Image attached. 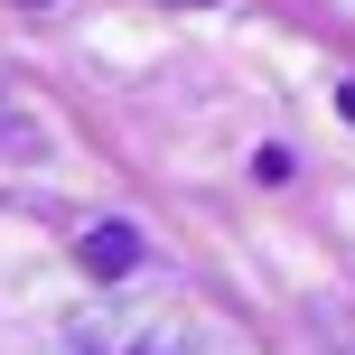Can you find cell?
Here are the masks:
<instances>
[{
    "label": "cell",
    "mask_w": 355,
    "mask_h": 355,
    "mask_svg": "<svg viewBox=\"0 0 355 355\" xmlns=\"http://www.w3.org/2000/svg\"><path fill=\"white\" fill-rule=\"evenodd\" d=\"M66 346L75 355H196L168 318H150V309H75Z\"/></svg>",
    "instance_id": "obj_1"
},
{
    "label": "cell",
    "mask_w": 355,
    "mask_h": 355,
    "mask_svg": "<svg viewBox=\"0 0 355 355\" xmlns=\"http://www.w3.org/2000/svg\"><path fill=\"white\" fill-rule=\"evenodd\" d=\"M75 252H85L94 281H122V271H141V234H131V225H94Z\"/></svg>",
    "instance_id": "obj_2"
},
{
    "label": "cell",
    "mask_w": 355,
    "mask_h": 355,
    "mask_svg": "<svg viewBox=\"0 0 355 355\" xmlns=\"http://www.w3.org/2000/svg\"><path fill=\"white\" fill-rule=\"evenodd\" d=\"M28 10H56V0H28Z\"/></svg>",
    "instance_id": "obj_3"
},
{
    "label": "cell",
    "mask_w": 355,
    "mask_h": 355,
    "mask_svg": "<svg viewBox=\"0 0 355 355\" xmlns=\"http://www.w3.org/2000/svg\"><path fill=\"white\" fill-rule=\"evenodd\" d=\"M187 10H196V0H187Z\"/></svg>",
    "instance_id": "obj_4"
}]
</instances>
